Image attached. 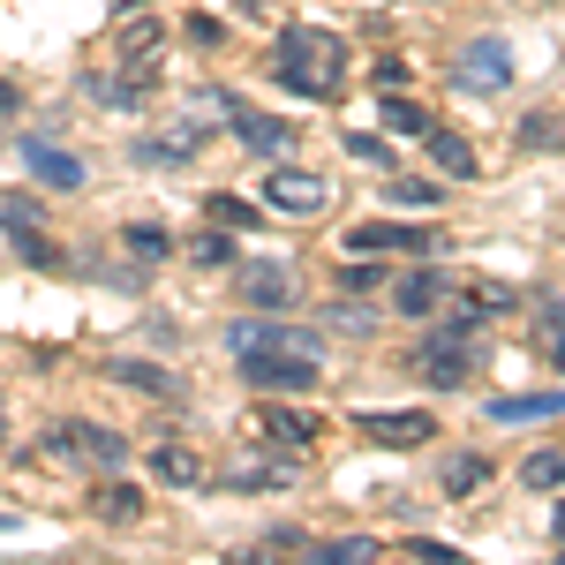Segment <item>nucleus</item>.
I'll list each match as a JSON object with an SVG mask.
<instances>
[{
  "label": "nucleus",
  "mask_w": 565,
  "mask_h": 565,
  "mask_svg": "<svg viewBox=\"0 0 565 565\" xmlns=\"http://www.w3.org/2000/svg\"><path fill=\"white\" fill-rule=\"evenodd\" d=\"M392 309L399 317H445V309H460V279L452 271H407V279H392Z\"/></svg>",
  "instance_id": "6e6552de"
},
{
  "label": "nucleus",
  "mask_w": 565,
  "mask_h": 565,
  "mask_svg": "<svg viewBox=\"0 0 565 565\" xmlns=\"http://www.w3.org/2000/svg\"><path fill=\"white\" fill-rule=\"evenodd\" d=\"M234 354H242V377L257 392H309L324 377V340L302 332V324H287L279 309H264V317H242L234 332Z\"/></svg>",
  "instance_id": "f257e3e1"
},
{
  "label": "nucleus",
  "mask_w": 565,
  "mask_h": 565,
  "mask_svg": "<svg viewBox=\"0 0 565 565\" xmlns=\"http://www.w3.org/2000/svg\"><path fill=\"white\" fill-rule=\"evenodd\" d=\"M90 513L114 521V527H136V521H143V498H136L129 482H98V490H90Z\"/></svg>",
  "instance_id": "f3484780"
},
{
  "label": "nucleus",
  "mask_w": 565,
  "mask_h": 565,
  "mask_svg": "<svg viewBox=\"0 0 565 565\" xmlns=\"http://www.w3.org/2000/svg\"><path fill=\"white\" fill-rule=\"evenodd\" d=\"M324 324H332V332H370L377 317H370L362 302H332V309H324Z\"/></svg>",
  "instance_id": "c756f323"
},
{
  "label": "nucleus",
  "mask_w": 565,
  "mask_h": 565,
  "mask_svg": "<svg viewBox=\"0 0 565 565\" xmlns=\"http://www.w3.org/2000/svg\"><path fill=\"white\" fill-rule=\"evenodd\" d=\"M264 551H309V535H302V527H271V535H264Z\"/></svg>",
  "instance_id": "c9c22d12"
},
{
  "label": "nucleus",
  "mask_w": 565,
  "mask_h": 565,
  "mask_svg": "<svg viewBox=\"0 0 565 565\" xmlns=\"http://www.w3.org/2000/svg\"><path fill=\"white\" fill-rule=\"evenodd\" d=\"M309 558H317V565H362V558H377V535H340V543H309Z\"/></svg>",
  "instance_id": "412c9836"
},
{
  "label": "nucleus",
  "mask_w": 565,
  "mask_h": 565,
  "mask_svg": "<svg viewBox=\"0 0 565 565\" xmlns=\"http://www.w3.org/2000/svg\"><path fill=\"white\" fill-rule=\"evenodd\" d=\"M521 482H527V490H565V452H527Z\"/></svg>",
  "instance_id": "5701e85b"
},
{
  "label": "nucleus",
  "mask_w": 565,
  "mask_h": 565,
  "mask_svg": "<svg viewBox=\"0 0 565 565\" xmlns=\"http://www.w3.org/2000/svg\"><path fill=\"white\" fill-rule=\"evenodd\" d=\"M23 159H31V174H39L45 189H84V159H76V151H61V143H45V136L23 143Z\"/></svg>",
  "instance_id": "ddd939ff"
},
{
  "label": "nucleus",
  "mask_w": 565,
  "mask_h": 565,
  "mask_svg": "<svg viewBox=\"0 0 565 565\" xmlns=\"http://www.w3.org/2000/svg\"><path fill=\"white\" fill-rule=\"evenodd\" d=\"M354 257H377V249H399V257H423V249H437L430 226H407V218H362L348 234Z\"/></svg>",
  "instance_id": "1a4fd4ad"
},
{
  "label": "nucleus",
  "mask_w": 565,
  "mask_h": 565,
  "mask_svg": "<svg viewBox=\"0 0 565 565\" xmlns=\"http://www.w3.org/2000/svg\"><path fill=\"white\" fill-rule=\"evenodd\" d=\"M121 242H129L136 257H174V234H167V226H151V218H136Z\"/></svg>",
  "instance_id": "393cba45"
},
{
  "label": "nucleus",
  "mask_w": 565,
  "mask_h": 565,
  "mask_svg": "<svg viewBox=\"0 0 565 565\" xmlns=\"http://www.w3.org/2000/svg\"><path fill=\"white\" fill-rule=\"evenodd\" d=\"M151 476L174 482V490H196V482H212V468H204V452H196V445L167 437V445H151Z\"/></svg>",
  "instance_id": "f8f14e48"
},
{
  "label": "nucleus",
  "mask_w": 565,
  "mask_h": 565,
  "mask_svg": "<svg viewBox=\"0 0 565 565\" xmlns=\"http://www.w3.org/2000/svg\"><path fill=\"white\" fill-rule=\"evenodd\" d=\"M242 295L257 309H295V271L287 264H242Z\"/></svg>",
  "instance_id": "4468645a"
},
{
  "label": "nucleus",
  "mask_w": 565,
  "mask_h": 565,
  "mask_svg": "<svg viewBox=\"0 0 565 565\" xmlns=\"http://www.w3.org/2000/svg\"><path fill=\"white\" fill-rule=\"evenodd\" d=\"M249 437H271V445H309V437H317V423H309L302 407H271V399H264L257 415H249Z\"/></svg>",
  "instance_id": "2eb2a0df"
},
{
  "label": "nucleus",
  "mask_w": 565,
  "mask_h": 565,
  "mask_svg": "<svg viewBox=\"0 0 565 565\" xmlns=\"http://www.w3.org/2000/svg\"><path fill=\"white\" fill-rule=\"evenodd\" d=\"M136 159H151V167L167 159V167H181V159H196V136H189V129H174L167 143H136Z\"/></svg>",
  "instance_id": "a878e982"
},
{
  "label": "nucleus",
  "mask_w": 565,
  "mask_h": 565,
  "mask_svg": "<svg viewBox=\"0 0 565 565\" xmlns=\"http://www.w3.org/2000/svg\"><path fill=\"white\" fill-rule=\"evenodd\" d=\"M271 76L295 90V98H340L348 84V45L317 23H287L279 45H271Z\"/></svg>",
  "instance_id": "f03ea898"
},
{
  "label": "nucleus",
  "mask_w": 565,
  "mask_h": 565,
  "mask_svg": "<svg viewBox=\"0 0 565 565\" xmlns=\"http://www.w3.org/2000/svg\"><path fill=\"white\" fill-rule=\"evenodd\" d=\"M535 348L565 370V309H543V317H535Z\"/></svg>",
  "instance_id": "cd10ccee"
},
{
  "label": "nucleus",
  "mask_w": 565,
  "mask_h": 565,
  "mask_svg": "<svg viewBox=\"0 0 565 565\" xmlns=\"http://www.w3.org/2000/svg\"><path fill=\"white\" fill-rule=\"evenodd\" d=\"M53 452H61V460H76V468H106V476L129 460L121 430H106V423H61V430H53Z\"/></svg>",
  "instance_id": "39448f33"
},
{
  "label": "nucleus",
  "mask_w": 565,
  "mask_h": 565,
  "mask_svg": "<svg viewBox=\"0 0 565 565\" xmlns=\"http://www.w3.org/2000/svg\"><path fill=\"white\" fill-rule=\"evenodd\" d=\"M114 385H136V392H159V399H181V377H167L159 362H106Z\"/></svg>",
  "instance_id": "a211bd4d"
},
{
  "label": "nucleus",
  "mask_w": 565,
  "mask_h": 565,
  "mask_svg": "<svg viewBox=\"0 0 565 565\" xmlns=\"http://www.w3.org/2000/svg\"><path fill=\"white\" fill-rule=\"evenodd\" d=\"M385 196H392V204H407V212H430V204H445V196H437L430 181H392Z\"/></svg>",
  "instance_id": "c85d7f7f"
},
{
  "label": "nucleus",
  "mask_w": 565,
  "mask_h": 565,
  "mask_svg": "<svg viewBox=\"0 0 565 565\" xmlns=\"http://www.w3.org/2000/svg\"><path fill=\"white\" fill-rule=\"evenodd\" d=\"M0 527H15V521H8V513H0Z\"/></svg>",
  "instance_id": "58836bf2"
},
{
  "label": "nucleus",
  "mask_w": 565,
  "mask_h": 565,
  "mask_svg": "<svg viewBox=\"0 0 565 565\" xmlns=\"http://www.w3.org/2000/svg\"><path fill=\"white\" fill-rule=\"evenodd\" d=\"M423 143H430V159H437V167H445L452 181H468V174H476V151H468L460 136H445L437 121H430V136H423Z\"/></svg>",
  "instance_id": "6ab92c4d"
},
{
  "label": "nucleus",
  "mask_w": 565,
  "mask_h": 565,
  "mask_svg": "<svg viewBox=\"0 0 565 565\" xmlns=\"http://www.w3.org/2000/svg\"><path fill=\"white\" fill-rule=\"evenodd\" d=\"M354 430L370 437V445H385V452H415V445H430V437H437V415H423V407H399V415H354Z\"/></svg>",
  "instance_id": "9b49d317"
},
{
  "label": "nucleus",
  "mask_w": 565,
  "mask_h": 565,
  "mask_svg": "<svg viewBox=\"0 0 565 565\" xmlns=\"http://www.w3.org/2000/svg\"><path fill=\"white\" fill-rule=\"evenodd\" d=\"M23 257L39 264V271H61V264H68L61 249H53V242H45V234H31V226H23Z\"/></svg>",
  "instance_id": "2f4dec72"
},
{
  "label": "nucleus",
  "mask_w": 565,
  "mask_h": 565,
  "mask_svg": "<svg viewBox=\"0 0 565 565\" xmlns=\"http://www.w3.org/2000/svg\"><path fill=\"white\" fill-rule=\"evenodd\" d=\"M0 423H8V407H0Z\"/></svg>",
  "instance_id": "ea45409f"
},
{
  "label": "nucleus",
  "mask_w": 565,
  "mask_h": 565,
  "mask_svg": "<svg viewBox=\"0 0 565 565\" xmlns=\"http://www.w3.org/2000/svg\"><path fill=\"white\" fill-rule=\"evenodd\" d=\"M385 136H430V114H423L415 98H399V90H385Z\"/></svg>",
  "instance_id": "4be33fe9"
},
{
  "label": "nucleus",
  "mask_w": 565,
  "mask_h": 565,
  "mask_svg": "<svg viewBox=\"0 0 565 565\" xmlns=\"http://www.w3.org/2000/svg\"><path fill=\"white\" fill-rule=\"evenodd\" d=\"M204 218H212V226H226V234H249V226H257V204H249V196H226V189H218L212 204H204Z\"/></svg>",
  "instance_id": "aec40b11"
},
{
  "label": "nucleus",
  "mask_w": 565,
  "mask_h": 565,
  "mask_svg": "<svg viewBox=\"0 0 565 565\" xmlns=\"http://www.w3.org/2000/svg\"><path fill=\"white\" fill-rule=\"evenodd\" d=\"M348 151H354V159H370V167H392V143H385V136H348Z\"/></svg>",
  "instance_id": "473e14b6"
},
{
  "label": "nucleus",
  "mask_w": 565,
  "mask_h": 565,
  "mask_svg": "<svg viewBox=\"0 0 565 565\" xmlns=\"http://www.w3.org/2000/svg\"><path fill=\"white\" fill-rule=\"evenodd\" d=\"M340 287H348V295H370V287H377V264H348Z\"/></svg>",
  "instance_id": "f704fd0d"
},
{
  "label": "nucleus",
  "mask_w": 565,
  "mask_h": 565,
  "mask_svg": "<svg viewBox=\"0 0 565 565\" xmlns=\"http://www.w3.org/2000/svg\"><path fill=\"white\" fill-rule=\"evenodd\" d=\"M218 482H226V490H279V482H302V445H271V437H257L242 460L218 468Z\"/></svg>",
  "instance_id": "20e7f679"
},
{
  "label": "nucleus",
  "mask_w": 565,
  "mask_h": 565,
  "mask_svg": "<svg viewBox=\"0 0 565 565\" xmlns=\"http://www.w3.org/2000/svg\"><path fill=\"white\" fill-rule=\"evenodd\" d=\"M407 84V61H377V90H399Z\"/></svg>",
  "instance_id": "e433bc0d"
},
{
  "label": "nucleus",
  "mask_w": 565,
  "mask_h": 565,
  "mask_svg": "<svg viewBox=\"0 0 565 565\" xmlns=\"http://www.w3.org/2000/svg\"><path fill=\"white\" fill-rule=\"evenodd\" d=\"M521 143H527V151H565V121H558V114H527Z\"/></svg>",
  "instance_id": "b1692460"
},
{
  "label": "nucleus",
  "mask_w": 565,
  "mask_h": 565,
  "mask_svg": "<svg viewBox=\"0 0 565 565\" xmlns=\"http://www.w3.org/2000/svg\"><path fill=\"white\" fill-rule=\"evenodd\" d=\"M468 370H476V332H445V324H437L423 348H407V377H423V385H437V392L468 385Z\"/></svg>",
  "instance_id": "7ed1b4c3"
},
{
  "label": "nucleus",
  "mask_w": 565,
  "mask_h": 565,
  "mask_svg": "<svg viewBox=\"0 0 565 565\" xmlns=\"http://www.w3.org/2000/svg\"><path fill=\"white\" fill-rule=\"evenodd\" d=\"M505 76H513V53H505V39H476V45H460V61H452V84L460 90H505Z\"/></svg>",
  "instance_id": "9d476101"
},
{
  "label": "nucleus",
  "mask_w": 565,
  "mask_h": 565,
  "mask_svg": "<svg viewBox=\"0 0 565 565\" xmlns=\"http://www.w3.org/2000/svg\"><path fill=\"white\" fill-rule=\"evenodd\" d=\"M212 106L226 114V121H234V136H242V143H249L257 159H287V151H295V136H302L295 121H271V114L242 106V98H218V90H212Z\"/></svg>",
  "instance_id": "423d86ee"
},
{
  "label": "nucleus",
  "mask_w": 565,
  "mask_h": 565,
  "mask_svg": "<svg viewBox=\"0 0 565 565\" xmlns=\"http://www.w3.org/2000/svg\"><path fill=\"white\" fill-rule=\"evenodd\" d=\"M482 482H490V460H476V452H460V460L445 468V490H452V498H460V490H482Z\"/></svg>",
  "instance_id": "bb28decb"
},
{
  "label": "nucleus",
  "mask_w": 565,
  "mask_h": 565,
  "mask_svg": "<svg viewBox=\"0 0 565 565\" xmlns=\"http://www.w3.org/2000/svg\"><path fill=\"white\" fill-rule=\"evenodd\" d=\"M324 181L302 174V167H287V159H271V181H264V212H287V218H317L324 212Z\"/></svg>",
  "instance_id": "0eeeda50"
},
{
  "label": "nucleus",
  "mask_w": 565,
  "mask_h": 565,
  "mask_svg": "<svg viewBox=\"0 0 565 565\" xmlns=\"http://www.w3.org/2000/svg\"><path fill=\"white\" fill-rule=\"evenodd\" d=\"M31 218H39V204H31V196H0V226H15V234H23Z\"/></svg>",
  "instance_id": "72a5a7b5"
},
{
  "label": "nucleus",
  "mask_w": 565,
  "mask_h": 565,
  "mask_svg": "<svg viewBox=\"0 0 565 565\" xmlns=\"http://www.w3.org/2000/svg\"><path fill=\"white\" fill-rule=\"evenodd\" d=\"M196 264H234V242H226V226H212V234H196V249H189Z\"/></svg>",
  "instance_id": "7c9ffc66"
},
{
  "label": "nucleus",
  "mask_w": 565,
  "mask_h": 565,
  "mask_svg": "<svg viewBox=\"0 0 565 565\" xmlns=\"http://www.w3.org/2000/svg\"><path fill=\"white\" fill-rule=\"evenodd\" d=\"M8 106H15V84H0V114H8Z\"/></svg>",
  "instance_id": "4c0bfd02"
},
{
  "label": "nucleus",
  "mask_w": 565,
  "mask_h": 565,
  "mask_svg": "<svg viewBox=\"0 0 565 565\" xmlns=\"http://www.w3.org/2000/svg\"><path fill=\"white\" fill-rule=\"evenodd\" d=\"M543 415H565V392H505V399H490V423H543Z\"/></svg>",
  "instance_id": "dca6fc26"
}]
</instances>
